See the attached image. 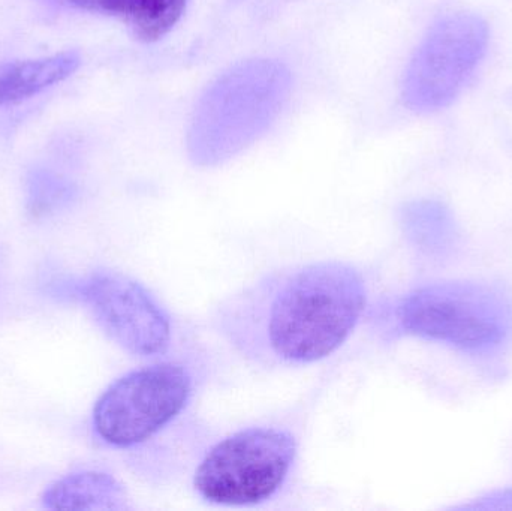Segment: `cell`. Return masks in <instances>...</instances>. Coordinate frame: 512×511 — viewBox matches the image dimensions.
<instances>
[{
  "mask_svg": "<svg viewBox=\"0 0 512 511\" xmlns=\"http://www.w3.org/2000/svg\"><path fill=\"white\" fill-rule=\"evenodd\" d=\"M367 288L343 261L295 264L267 273L222 300L216 332L262 368H300L336 353L363 317Z\"/></svg>",
  "mask_w": 512,
  "mask_h": 511,
  "instance_id": "6da1fadb",
  "label": "cell"
},
{
  "mask_svg": "<svg viewBox=\"0 0 512 511\" xmlns=\"http://www.w3.org/2000/svg\"><path fill=\"white\" fill-rule=\"evenodd\" d=\"M289 89L291 75L277 60H246L228 69L204 92L192 114V161L213 167L254 144L279 116Z\"/></svg>",
  "mask_w": 512,
  "mask_h": 511,
  "instance_id": "7a4b0ae2",
  "label": "cell"
},
{
  "mask_svg": "<svg viewBox=\"0 0 512 511\" xmlns=\"http://www.w3.org/2000/svg\"><path fill=\"white\" fill-rule=\"evenodd\" d=\"M396 320L406 335L490 356L512 342V291L487 281H444L403 297Z\"/></svg>",
  "mask_w": 512,
  "mask_h": 511,
  "instance_id": "3957f363",
  "label": "cell"
},
{
  "mask_svg": "<svg viewBox=\"0 0 512 511\" xmlns=\"http://www.w3.org/2000/svg\"><path fill=\"white\" fill-rule=\"evenodd\" d=\"M291 432L246 428L216 443L198 465L194 489L222 507H255L276 497L297 458Z\"/></svg>",
  "mask_w": 512,
  "mask_h": 511,
  "instance_id": "277c9868",
  "label": "cell"
},
{
  "mask_svg": "<svg viewBox=\"0 0 512 511\" xmlns=\"http://www.w3.org/2000/svg\"><path fill=\"white\" fill-rule=\"evenodd\" d=\"M194 374L180 362H159L114 381L96 401L92 422L108 446L131 449L161 434L188 407Z\"/></svg>",
  "mask_w": 512,
  "mask_h": 511,
  "instance_id": "5b68a950",
  "label": "cell"
},
{
  "mask_svg": "<svg viewBox=\"0 0 512 511\" xmlns=\"http://www.w3.org/2000/svg\"><path fill=\"white\" fill-rule=\"evenodd\" d=\"M487 44L489 29L477 15H450L436 23L409 63L405 104L415 111L447 107L480 65Z\"/></svg>",
  "mask_w": 512,
  "mask_h": 511,
  "instance_id": "8992f818",
  "label": "cell"
},
{
  "mask_svg": "<svg viewBox=\"0 0 512 511\" xmlns=\"http://www.w3.org/2000/svg\"><path fill=\"white\" fill-rule=\"evenodd\" d=\"M80 294L104 332L132 356L150 359L170 350V315L134 279L99 270L81 285Z\"/></svg>",
  "mask_w": 512,
  "mask_h": 511,
  "instance_id": "52a82bcc",
  "label": "cell"
},
{
  "mask_svg": "<svg viewBox=\"0 0 512 511\" xmlns=\"http://www.w3.org/2000/svg\"><path fill=\"white\" fill-rule=\"evenodd\" d=\"M48 510H126L129 498L125 486L102 471H81L54 482L42 495Z\"/></svg>",
  "mask_w": 512,
  "mask_h": 511,
  "instance_id": "ba28073f",
  "label": "cell"
},
{
  "mask_svg": "<svg viewBox=\"0 0 512 511\" xmlns=\"http://www.w3.org/2000/svg\"><path fill=\"white\" fill-rule=\"evenodd\" d=\"M68 2L84 11L120 18L141 41L156 42L168 35L182 20L188 0H68Z\"/></svg>",
  "mask_w": 512,
  "mask_h": 511,
  "instance_id": "9c48e42d",
  "label": "cell"
},
{
  "mask_svg": "<svg viewBox=\"0 0 512 511\" xmlns=\"http://www.w3.org/2000/svg\"><path fill=\"white\" fill-rule=\"evenodd\" d=\"M403 233L427 257L442 260L460 245V228L453 212L441 201L420 200L406 204L400 213Z\"/></svg>",
  "mask_w": 512,
  "mask_h": 511,
  "instance_id": "30bf717a",
  "label": "cell"
},
{
  "mask_svg": "<svg viewBox=\"0 0 512 511\" xmlns=\"http://www.w3.org/2000/svg\"><path fill=\"white\" fill-rule=\"evenodd\" d=\"M80 54L63 51L42 59L17 60L0 65V105L38 95L71 77L80 68Z\"/></svg>",
  "mask_w": 512,
  "mask_h": 511,
  "instance_id": "8fae6325",
  "label": "cell"
},
{
  "mask_svg": "<svg viewBox=\"0 0 512 511\" xmlns=\"http://www.w3.org/2000/svg\"><path fill=\"white\" fill-rule=\"evenodd\" d=\"M480 509H512V491H504L502 494L490 495L486 500H481Z\"/></svg>",
  "mask_w": 512,
  "mask_h": 511,
  "instance_id": "7c38bea8",
  "label": "cell"
}]
</instances>
